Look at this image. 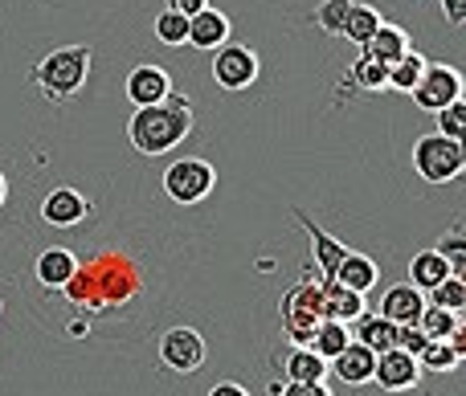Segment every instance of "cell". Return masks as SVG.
<instances>
[{
    "label": "cell",
    "mask_w": 466,
    "mask_h": 396,
    "mask_svg": "<svg viewBox=\"0 0 466 396\" xmlns=\"http://www.w3.org/2000/svg\"><path fill=\"white\" fill-rule=\"evenodd\" d=\"M144 282L147 278L136 253L123 250V245H103V250L78 258L74 278L57 294L74 311H82V319L90 323L95 315H111V311L131 307L144 294Z\"/></svg>",
    "instance_id": "1"
},
{
    "label": "cell",
    "mask_w": 466,
    "mask_h": 396,
    "mask_svg": "<svg viewBox=\"0 0 466 396\" xmlns=\"http://www.w3.org/2000/svg\"><path fill=\"white\" fill-rule=\"evenodd\" d=\"M188 135H193V103L180 90H168V98H160L152 106H136V114L127 123L131 147L147 160L177 152Z\"/></svg>",
    "instance_id": "2"
},
{
    "label": "cell",
    "mask_w": 466,
    "mask_h": 396,
    "mask_svg": "<svg viewBox=\"0 0 466 396\" xmlns=\"http://www.w3.org/2000/svg\"><path fill=\"white\" fill-rule=\"evenodd\" d=\"M90 45H62V49H49L37 65H33V86L46 103L66 106L82 94L90 78Z\"/></svg>",
    "instance_id": "3"
},
{
    "label": "cell",
    "mask_w": 466,
    "mask_h": 396,
    "mask_svg": "<svg viewBox=\"0 0 466 396\" xmlns=\"http://www.w3.org/2000/svg\"><path fill=\"white\" fill-rule=\"evenodd\" d=\"M279 323H282V335L295 348L311 340V332L323 323V286L319 278H311V270L279 299Z\"/></svg>",
    "instance_id": "4"
},
{
    "label": "cell",
    "mask_w": 466,
    "mask_h": 396,
    "mask_svg": "<svg viewBox=\"0 0 466 396\" xmlns=\"http://www.w3.org/2000/svg\"><path fill=\"white\" fill-rule=\"evenodd\" d=\"M466 168V152L462 139H446V135H421L413 144V172H418L426 184H451L459 180Z\"/></svg>",
    "instance_id": "5"
},
{
    "label": "cell",
    "mask_w": 466,
    "mask_h": 396,
    "mask_svg": "<svg viewBox=\"0 0 466 396\" xmlns=\"http://www.w3.org/2000/svg\"><path fill=\"white\" fill-rule=\"evenodd\" d=\"M213 188H218V168L201 155H188L164 168V193L177 204H201Z\"/></svg>",
    "instance_id": "6"
},
{
    "label": "cell",
    "mask_w": 466,
    "mask_h": 396,
    "mask_svg": "<svg viewBox=\"0 0 466 396\" xmlns=\"http://www.w3.org/2000/svg\"><path fill=\"white\" fill-rule=\"evenodd\" d=\"M258 74H262V62H258V54L249 45L226 41V45L213 54V82H218L221 90H229V94L249 90L258 82Z\"/></svg>",
    "instance_id": "7"
},
{
    "label": "cell",
    "mask_w": 466,
    "mask_h": 396,
    "mask_svg": "<svg viewBox=\"0 0 466 396\" xmlns=\"http://www.w3.org/2000/svg\"><path fill=\"white\" fill-rule=\"evenodd\" d=\"M410 98H413L418 111L438 114L446 103L462 98V74L454 70V65H446V62H426V70H421L418 86L410 90Z\"/></svg>",
    "instance_id": "8"
},
{
    "label": "cell",
    "mask_w": 466,
    "mask_h": 396,
    "mask_svg": "<svg viewBox=\"0 0 466 396\" xmlns=\"http://www.w3.org/2000/svg\"><path fill=\"white\" fill-rule=\"evenodd\" d=\"M160 364L168 368V372H197V368L205 364V340L197 327H168V332L160 335Z\"/></svg>",
    "instance_id": "9"
},
{
    "label": "cell",
    "mask_w": 466,
    "mask_h": 396,
    "mask_svg": "<svg viewBox=\"0 0 466 396\" xmlns=\"http://www.w3.org/2000/svg\"><path fill=\"white\" fill-rule=\"evenodd\" d=\"M90 217V201L78 188H49L41 196V221L49 229H78Z\"/></svg>",
    "instance_id": "10"
},
{
    "label": "cell",
    "mask_w": 466,
    "mask_h": 396,
    "mask_svg": "<svg viewBox=\"0 0 466 396\" xmlns=\"http://www.w3.org/2000/svg\"><path fill=\"white\" fill-rule=\"evenodd\" d=\"M372 381L385 392H410L421 384V364L401 348H389L377 356V368H372Z\"/></svg>",
    "instance_id": "11"
},
{
    "label": "cell",
    "mask_w": 466,
    "mask_h": 396,
    "mask_svg": "<svg viewBox=\"0 0 466 396\" xmlns=\"http://www.w3.org/2000/svg\"><path fill=\"white\" fill-rule=\"evenodd\" d=\"M295 213V221L307 229V237H311V250H315V270H319V282H336V270H339V262H344V253H348V245L344 242H336L331 233H323L319 225H315L311 217H307L303 209H290Z\"/></svg>",
    "instance_id": "12"
},
{
    "label": "cell",
    "mask_w": 466,
    "mask_h": 396,
    "mask_svg": "<svg viewBox=\"0 0 466 396\" xmlns=\"http://www.w3.org/2000/svg\"><path fill=\"white\" fill-rule=\"evenodd\" d=\"M123 90H127L131 106H152V103H160V98H168L172 78H168V70H164V65L139 62V65H131V74H127V82H123Z\"/></svg>",
    "instance_id": "13"
},
{
    "label": "cell",
    "mask_w": 466,
    "mask_h": 396,
    "mask_svg": "<svg viewBox=\"0 0 466 396\" xmlns=\"http://www.w3.org/2000/svg\"><path fill=\"white\" fill-rule=\"evenodd\" d=\"M372 368H377V351H369L364 343L348 340L344 351L336 360H328V376L344 381L348 389H360V384H372Z\"/></svg>",
    "instance_id": "14"
},
{
    "label": "cell",
    "mask_w": 466,
    "mask_h": 396,
    "mask_svg": "<svg viewBox=\"0 0 466 396\" xmlns=\"http://www.w3.org/2000/svg\"><path fill=\"white\" fill-rule=\"evenodd\" d=\"M74 270H78V253L66 250V245H49V250H41L37 262H33V278H37L46 291H62L74 278Z\"/></svg>",
    "instance_id": "15"
},
{
    "label": "cell",
    "mask_w": 466,
    "mask_h": 396,
    "mask_svg": "<svg viewBox=\"0 0 466 396\" xmlns=\"http://www.w3.org/2000/svg\"><path fill=\"white\" fill-rule=\"evenodd\" d=\"M226 41H229V16L221 13V8L205 5L197 16H188V45L193 49L213 54V49H221Z\"/></svg>",
    "instance_id": "16"
},
{
    "label": "cell",
    "mask_w": 466,
    "mask_h": 396,
    "mask_svg": "<svg viewBox=\"0 0 466 396\" xmlns=\"http://www.w3.org/2000/svg\"><path fill=\"white\" fill-rule=\"evenodd\" d=\"M421 307H426V294H421L418 286H410V282H397V286H389V291L380 294V311H377V315H385L389 323L405 327V323H418Z\"/></svg>",
    "instance_id": "17"
},
{
    "label": "cell",
    "mask_w": 466,
    "mask_h": 396,
    "mask_svg": "<svg viewBox=\"0 0 466 396\" xmlns=\"http://www.w3.org/2000/svg\"><path fill=\"white\" fill-rule=\"evenodd\" d=\"M344 90H352V94H380V90H389V65L372 62L369 54H360L352 65H348V74L339 78L336 94H344Z\"/></svg>",
    "instance_id": "18"
},
{
    "label": "cell",
    "mask_w": 466,
    "mask_h": 396,
    "mask_svg": "<svg viewBox=\"0 0 466 396\" xmlns=\"http://www.w3.org/2000/svg\"><path fill=\"white\" fill-rule=\"evenodd\" d=\"M348 335L380 356V351H389L397 343V323H389V319L377 315V311H364L360 319H352V323H348Z\"/></svg>",
    "instance_id": "19"
},
{
    "label": "cell",
    "mask_w": 466,
    "mask_h": 396,
    "mask_svg": "<svg viewBox=\"0 0 466 396\" xmlns=\"http://www.w3.org/2000/svg\"><path fill=\"white\" fill-rule=\"evenodd\" d=\"M282 381L290 384H319L328 381V360H319L311 348H303V343H290V351L282 356Z\"/></svg>",
    "instance_id": "20"
},
{
    "label": "cell",
    "mask_w": 466,
    "mask_h": 396,
    "mask_svg": "<svg viewBox=\"0 0 466 396\" xmlns=\"http://www.w3.org/2000/svg\"><path fill=\"white\" fill-rule=\"evenodd\" d=\"M466 351V335L459 332L454 340H426V348L418 351L421 372H459Z\"/></svg>",
    "instance_id": "21"
},
{
    "label": "cell",
    "mask_w": 466,
    "mask_h": 396,
    "mask_svg": "<svg viewBox=\"0 0 466 396\" xmlns=\"http://www.w3.org/2000/svg\"><path fill=\"white\" fill-rule=\"evenodd\" d=\"M410 49H413L410 33H405L401 25H389V21H385V25H380V29L369 37V45H364L360 54H369L372 62H380V65H393L397 57H405Z\"/></svg>",
    "instance_id": "22"
},
{
    "label": "cell",
    "mask_w": 466,
    "mask_h": 396,
    "mask_svg": "<svg viewBox=\"0 0 466 396\" xmlns=\"http://www.w3.org/2000/svg\"><path fill=\"white\" fill-rule=\"evenodd\" d=\"M319 286H323V319H336V323H352V319H360L364 311H369L364 294L348 291V286H339V282H319Z\"/></svg>",
    "instance_id": "23"
},
{
    "label": "cell",
    "mask_w": 466,
    "mask_h": 396,
    "mask_svg": "<svg viewBox=\"0 0 466 396\" xmlns=\"http://www.w3.org/2000/svg\"><path fill=\"white\" fill-rule=\"evenodd\" d=\"M377 278H380L377 262H372L369 253H352V250L344 253V262H339V270H336V282L356 294H369L372 286H377Z\"/></svg>",
    "instance_id": "24"
},
{
    "label": "cell",
    "mask_w": 466,
    "mask_h": 396,
    "mask_svg": "<svg viewBox=\"0 0 466 396\" xmlns=\"http://www.w3.org/2000/svg\"><path fill=\"white\" fill-rule=\"evenodd\" d=\"M451 274H454L451 262H446L438 250H421L418 258L410 262V286H418L421 294H430L438 282H442V278H451Z\"/></svg>",
    "instance_id": "25"
},
{
    "label": "cell",
    "mask_w": 466,
    "mask_h": 396,
    "mask_svg": "<svg viewBox=\"0 0 466 396\" xmlns=\"http://www.w3.org/2000/svg\"><path fill=\"white\" fill-rule=\"evenodd\" d=\"M385 25V16L377 13L372 5H360V0H352V8H348V16H344V25H339V37H348L352 45H369V37Z\"/></svg>",
    "instance_id": "26"
},
{
    "label": "cell",
    "mask_w": 466,
    "mask_h": 396,
    "mask_svg": "<svg viewBox=\"0 0 466 396\" xmlns=\"http://www.w3.org/2000/svg\"><path fill=\"white\" fill-rule=\"evenodd\" d=\"M348 340H352V335H348V323H336V319H323V323L315 327L311 340H307L303 348H311L319 360H336L339 351H344V343H348Z\"/></svg>",
    "instance_id": "27"
},
{
    "label": "cell",
    "mask_w": 466,
    "mask_h": 396,
    "mask_svg": "<svg viewBox=\"0 0 466 396\" xmlns=\"http://www.w3.org/2000/svg\"><path fill=\"white\" fill-rule=\"evenodd\" d=\"M418 327L426 332V340H454V335L462 332V319L454 315V311H442V307H434V302H426L418 315Z\"/></svg>",
    "instance_id": "28"
},
{
    "label": "cell",
    "mask_w": 466,
    "mask_h": 396,
    "mask_svg": "<svg viewBox=\"0 0 466 396\" xmlns=\"http://www.w3.org/2000/svg\"><path fill=\"white\" fill-rule=\"evenodd\" d=\"M426 62H430V57L418 54V49H410L405 57H397V62L389 65V90H397V94H410V90L418 86V78H421V70H426Z\"/></svg>",
    "instance_id": "29"
},
{
    "label": "cell",
    "mask_w": 466,
    "mask_h": 396,
    "mask_svg": "<svg viewBox=\"0 0 466 396\" xmlns=\"http://www.w3.org/2000/svg\"><path fill=\"white\" fill-rule=\"evenodd\" d=\"M430 302H434V307H442V311H454V315H462V307H466V282H462V274L442 278V282L430 291Z\"/></svg>",
    "instance_id": "30"
},
{
    "label": "cell",
    "mask_w": 466,
    "mask_h": 396,
    "mask_svg": "<svg viewBox=\"0 0 466 396\" xmlns=\"http://www.w3.org/2000/svg\"><path fill=\"white\" fill-rule=\"evenodd\" d=\"M156 41L160 45H188V16L172 13V8H164L160 16H156Z\"/></svg>",
    "instance_id": "31"
},
{
    "label": "cell",
    "mask_w": 466,
    "mask_h": 396,
    "mask_svg": "<svg viewBox=\"0 0 466 396\" xmlns=\"http://www.w3.org/2000/svg\"><path fill=\"white\" fill-rule=\"evenodd\" d=\"M348 8H352V0H323L319 8H311V25L319 33H328V37H339V25H344Z\"/></svg>",
    "instance_id": "32"
},
{
    "label": "cell",
    "mask_w": 466,
    "mask_h": 396,
    "mask_svg": "<svg viewBox=\"0 0 466 396\" xmlns=\"http://www.w3.org/2000/svg\"><path fill=\"white\" fill-rule=\"evenodd\" d=\"M434 250L451 262L454 274H462V270H466V229H462V221H454V225L446 229V237L434 245Z\"/></svg>",
    "instance_id": "33"
},
{
    "label": "cell",
    "mask_w": 466,
    "mask_h": 396,
    "mask_svg": "<svg viewBox=\"0 0 466 396\" xmlns=\"http://www.w3.org/2000/svg\"><path fill=\"white\" fill-rule=\"evenodd\" d=\"M438 135H446V139H462L466 135V106H462V98H454V103H446L442 111H438Z\"/></svg>",
    "instance_id": "34"
},
{
    "label": "cell",
    "mask_w": 466,
    "mask_h": 396,
    "mask_svg": "<svg viewBox=\"0 0 466 396\" xmlns=\"http://www.w3.org/2000/svg\"><path fill=\"white\" fill-rule=\"evenodd\" d=\"M393 348L410 351V356L418 360V351L426 348V332H421L418 323H405V327H397V343H393Z\"/></svg>",
    "instance_id": "35"
},
{
    "label": "cell",
    "mask_w": 466,
    "mask_h": 396,
    "mask_svg": "<svg viewBox=\"0 0 466 396\" xmlns=\"http://www.w3.org/2000/svg\"><path fill=\"white\" fill-rule=\"evenodd\" d=\"M270 396H331L328 384H290V381H274L270 384Z\"/></svg>",
    "instance_id": "36"
},
{
    "label": "cell",
    "mask_w": 466,
    "mask_h": 396,
    "mask_svg": "<svg viewBox=\"0 0 466 396\" xmlns=\"http://www.w3.org/2000/svg\"><path fill=\"white\" fill-rule=\"evenodd\" d=\"M442 13H446V21H451L454 29H462L466 25V0H442Z\"/></svg>",
    "instance_id": "37"
},
{
    "label": "cell",
    "mask_w": 466,
    "mask_h": 396,
    "mask_svg": "<svg viewBox=\"0 0 466 396\" xmlns=\"http://www.w3.org/2000/svg\"><path fill=\"white\" fill-rule=\"evenodd\" d=\"M205 5H209V0H168V8L172 13H180V16H197Z\"/></svg>",
    "instance_id": "38"
},
{
    "label": "cell",
    "mask_w": 466,
    "mask_h": 396,
    "mask_svg": "<svg viewBox=\"0 0 466 396\" xmlns=\"http://www.w3.org/2000/svg\"><path fill=\"white\" fill-rule=\"evenodd\" d=\"M209 396H249V392L241 389L238 381H221V384H213V389H209Z\"/></svg>",
    "instance_id": "39"
},
{
    "label": "cell",
    "mask_w": 466,
    "mask_h": 396,
    "mask_svg": "<svg viewBox=\"0 0 466 396\" xmlns=\"http://www.w3.org/2000/svg\"><path fill=\"white\" fill-rule=\"evenodd\" d=\"M8 201V180H5V172H0V204Z\"/></svg>",
    "instance_id": "40"
}]
</instances>
